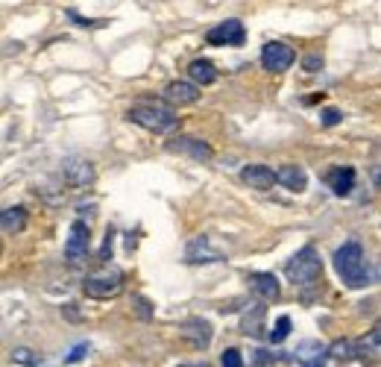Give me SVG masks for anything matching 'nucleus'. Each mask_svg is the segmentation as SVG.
<instances>
[{
    "mask_svg": "<svg viewBox=\"0 0 381 367\" xmlns=\"http://www.w3.org/2000/svg\"><path fill=\"white\" fill-rule=\"evenodd\" d=\"M220 250L211 247L208 241V235H200V238H194V241L188 244V262L191 264H208V262H220Z\"/></svg>",
    "mask_w": 381,
    "mask_h": 367,
    "instance_id": "14",
    "label": "nucleus"
},
{
    "mask_svg": "<svg viewBox=\"0 0 381 367\" xmlns=\"http://www.w3.org/2000/svg\"><path fill=\"white\" fill-rule=\"evenodd\" d=\"M288 279L293 285H308V282H314L320 274H322V259L314 247H302L296 256H290L288 267H285Z\"/></svg>",
    "mask_w": 381,
    "mask_h": 367,
    "instance_id": "3",
    "label": "nucleus"
},
{
    "mask_svg": "<svg viewBox=\"0 0 381 367\" xmlns=\"http://www.w3.org/2000/svg\"><path fill=\"white\" fill-rule=\"evenodd\" d=\"M293 359L300 361L302 367H322L329 361V350H326V344L322 341H300L296 344V350H293Z\"/></svg>",
    "mask_w": 381,
    "mask_h": 367,
    "instance_id": "10",
    "label": "nucleus"
},
{
    "mask_svg": "<svg viewBox=\"0 0 381 367\" xmlns=\"http://www.w3.org/2000/svg\"><path fill=\"white\" fill-rule=\"evenodd\" d=\"M293 62H296V53H293V47L285 45V41H267L261 47V65L267 70H273V74L288 70Z\"/></svg>",
    "mask_w": 381,
    "mask_h": 367,
    "instance_id": "6",
    "label": "nucleus"
},
{
    "mask_svg": "<svg viewBox=\"0 0 381 367\" xmlns=\"http://www.w3.org/2000/svg\"><path fill=\"white\" fill-rule=\"evenodd\" d=\"M241 329L247 335H261V329H264V306H256V308H252V315L249 312L244 315Z\"/></svg>",
    "mask_w": 381,
    "mask_h": 367,
    "instance_id": "21",
    "label": "nucleus"
},
{
    "mask_svg": "<svg viewBox=\"0 0 381 367\" xmlns=\"http://www.w3.org/2000/svg\"><path fill=\"white\" fill-rule=\"evenodd\" d=\"M378 329H373L370 332V338H361L358 344H352V356L355 359H361L364 364H373L375 367V361H378V352H381V347H378Z\"/></svg>",
    "mask_w": 381,
    "mask_h": 367,
    "instance_id": "16",
    "label": "nucleus"
},
{
    "mask_svg": "<svg viewBox=\"0 0 381 367\" xmlns=\"http://www.w3.org/2000/svg\"><path fill=\"white\" fill-rule=\"evenodd\" d=\"M326 350H329V359H337V361H349L352 359V341H349V338H337V341L332 347H326Z\"/></svg>",
    "mask_w": 381,
    "mask_h": 367,
    "instance_id": "22",
    "label": "nucleus"
},
{
    "mask_svg": "<svg viewBox=\"0 0 381 367\" xmlns=\"http://www.w3.org/2000/svg\"><path fill=\"white\" fill-rule=\"evenodd\" d=\"M334 271L349 288H364L370 285V267H366L364 247L358 241H346L334 253Z\"/></svg>",
    "mask_w": 381,
    "mask_h": 367,
    "instance_id": "1",
    "label": "nucleus"
},
{
    "mask_svg": "<svg viewBox=\"0 0 381 367\" xmlns=\"http://www.w3.org/2000/svg\"><path fill=\"white\" fill-rule=\"evenodd\" d=\"M135 303H138V312H141V317H150V303H147L144 297H135Z\"/></svg>",
    "mask_w": 381,
    "mask_h": 367,
    "instance_id": "30",
    "label": "nucleus"
},
{
    "mask_svg": "<svg viewBox=\"0 0 381 367\" xmlns=\"http://www.w3.org/2000/svg\"><path fill=\"white\" fill-rule=\"evenodd\" d=\"M12 361H18V364L33 367V364H38V352L26 350V347H18V350H12Z\"/></svg>",
    "mask_w": 381,
    "mask_h": 367,
    "instance_id": "24",
    "label": "nucleus"
},
{
    "mask_svg": "<svg viewBox=\"0 0 381 367\" xmlns=\"http://www.w3.org/2000/svg\"><path fill=\"white\" fill-rule=\"evenodd\" d=\"M223 367H244L241 350H226V352H223Z\"/></svg>",
    "mask_w": 381,
    "mask_h": 367,
    "instance_id": "25",
    "label": "nucleus"
},
{
    "mask_svg": "<svg viewBox=\"0 0 381 367\" xmlns=\"http://www.w3.org/2000/svg\"><path fill=\"white\" fill-rule=\"evenodd\" d=\"M329 186L337 197L352 194V188H355V171H352V167H334L329 174Z\"/></svg>",
    "mask_w": 381,
    "mask_h": 367,
    "instance_id": "19",
    "label": "nucleus"
},
{
    "mask_svg": "<svg viewBox=\"0 0 381 367\" xmlns=\"http://www.w3.org/2000/svg\"><path fill=\"white\" fill-rule=\"evenodd\" d=\"M241 179L256 191H270L276 182V174H273V167H267V165H247L241 171Z\"/></svg>",
    "mask_w": 381,
    "mask_h": 367,
    "instance_id": "13",
    "label": "nucleus"
},
{
    "mask_svg": "<svg viewBox=\"0 0 381 367\" xmlns=\"http://www.w3.org/2000/svg\"><path fill=\"white\" fill-rule=\"evenodd\" d=\"M302 68L308 70V74H317V70L322 68V56H320V53H311V56H305V59H302Z\"/></svg>",
    "mask_w": 381,
    "mask_h": 367,
    "instance_id": "26",
    "label": "nucleus"
},
{
    "mask_svg": "<svg viewBox=\"0 0 381 367\" xmlns=\"http://www.w3.org/2000/svg\"><path fill=\"white\" fill-rule=\"evenodd\" d=\"M68 18H70V21H77V27H106V24H109V21H94V18H82V15H77L74 9L68 12Z\"/></svg>",
    "mask_w": 381,
    "mask_h": 367,
    "instance_id": "27",
    "label": "nucleus"
},
{
    "mask_svg": "<svg viewBox=\"0 0 381 367\" xmlns=\"http://www.w3.org/2000/svg\"><path fill=\"white\" fill-rule=\"evenodd\" d=\"M82 288L91 300H109V297H118L120 288H123V274L118 267H103L100 274H91L86 282H82Z\"/></svg>",
    "mask_w": 381,
    "mask_h": 367,
    "instance_id": "4",
    "label": "nucleus"
},
{
    "mask_svg": "<svg viewBox=\"0 0 381 367\" xmlns=\"http://www.w3.org/2000/svg\"><path fill=\"white\" fill-rule=\"evenodd\" d=\"M62 171H65V179L70 182V186H77V188H88L91 182H94V167H91V162L68 159V162L62 165Z\"/></svg>",
    "mask_w": 381,
    "mask_h": 367,
    "instance_id": "12",
    "label": "nucleus"
},
{
    "mask_svg": "<svg viewBox=\"0 0 381 367\" xmlns=\"http://www.w3.org/2000/svg\"><path fill=\"white\" fill-rule=\"evenodd\" d=\"M179 335L185 338V341L196 350H205L211 344V338H215V329H211V323L203 320V317H194V320H185L179 327Z\"/></svg>",
    "mask_w": 381,
    "mask_h": 367,
    "instance_id": "9",
    "label": "nucleus"
},
{
    "mask_svg": "<svg viewBox=\"0 0 381 367\" xmlns=\"http://www.w3.org/2000/svg\"><path fill=\"white\" fill-rule=\"evenodd\" d=\"M86 356H88V344H79V347H74V350H70L68 361L74 364V361H79V359H86Z\"/></svg>",
    "mask_w": 381,
    "mask_h": 367,
    "instance_id": "29",
    "label": "nucleus"
},
{
    "mask_svg": "<svg viewBox=\"0 0 381 367\" xmlns=\"http://www.w3.org/2000/svg\"><path fill=\"white\" fill-rule=\"evenodd\" d=\"M322 126H334V123H341V109H322Z\"/></svg>",
    "mask_w": 381,
    "mask_h": 367,
    "instance_id": "28",
    "label": "nucleus"
},
{
    "mask_svg": "<svg viewBox=\"0 0 381 367\" xmlns=\"http://www.w3.org/2000/svg\"><path fill=\"white\" fill-rule=\"evenodd\" d=\"M288 335H290V317H288V315H281V317L276 320L273 332H270V344H281Z\"/></svg>",
    "mask_w": 381,
    "mask_h": 367,
    "instance_id": "23",
    "label": "nucleus"
},
{
    "mask_svg": "<svg viewBox=\"0 0 381 367\" xmlns=\"http://www.w3.org/2000/svg\"><path fill=\"white\" fill-rule=\"evenodd\" d=\"M244 38H247L244 24L235 21V18L223 21V24H217V27H211V30L205 33V41H208V45H217V47H241Z\"/></svg>",
    "mask_w": 381,
    "mask_h": 367,
    "instance_id": "5",
    "label": "nucleus"
},
{
    "mask_svg": "<svg viewBox=\"0 0 381 367\" xmlns=\"http://www.w3.org/2000/svg\"><path fill=\"white\" fill-rule=\"evenodd\" d=\"M249 282H252V291H256L261 300H279L281 285H279L276 274H252Z\"/></svg>",
    "mask_w": 381,
    "mask_h": 367,
    "instance_id": "17",
    "label": "nucleus"
},
{
    "mask_svg": "<svg viewBox=\"0 0 381 367\" xmlns=\"http://www.w3.org/2000/svg\"><path fill=\"white\" fill-rule=\"evenodd\" d=\"M130 121L144 126L150 133H171L179 126V118L171 106L156 103V100H147V103H138L130 109Z\"/></svg>",
    "mask_w": 381,
    "mask_h": 367,
    "instance_id": "2",
    "label": "nucleus"
},
{
    "mask_svg": "<svg viewBox=\"0 0 381 367\" xmlns=\"http://www.w3.org/2000/svg\"><path fill=\"white\" fill-rule=\"evenodd\" d=\"M188 77H191L194 86H211V82L217 80V68L208 59H194L188 65Z\"/></svg>",
    "mask_w": 381,
    "mask_h": 367,
    "instance_id": "18",
    "label": "nucleus"
},
{
    "mask_svg": "<svg viewBox=\"0 0 381 367\" xmlns=\"http://www.w3.org/2000/svg\"><path fill=\"white\" fill-rule=\"evenodd\" d=\"M0 227H3L6 232H21L26 227V211L21 206L3 209V211H0Z\"/></svg>",
    "mask_w": 381,
    "mask_h": 367,
    "instance_id": "20",
    "label": "nucleus"
},
{
    "mask_svg": "<svg viewBox=\"0 0 381 367\" xmlns=\"http://www.w3.org/2000/svg\"><path fill=\"white\" fill-rule=\"evenodd\" d=\"M164 100L173 103V106H191V103L200 100V86L185 82V80H173L171 86L164 89Z\"/></svg>",
    "mask_w": 381,
    "mask_h": 367,
    "instance_id": "11",
    "label": "nucleus"
},
{
    "mask_svg": "<svg viewBox=\"0 0 381 367\" xmlns=\"http://www.w3.org/2000/svg\"><path fill=\"white\" fill-rule=\"evenodd\" d=\"M276 182H281L288 191H305V186H308V177H305V171L300 165H281L279 171H276Z\"/></svg>",
    "mask_w": 381,
    "mask_h": 367,
    "instance_id": "15",
    "label": "nucleus"
},
{
    "mask_svg": "<svg viewBox=\"0 0 381 367\" xmlns=\"http://www.w3.org/2000/svg\"><path fill=\"white\" fill-rule=\"evenodd\" d=\"M0 253H3V241H0Z\"/></svg>",
    "mask_w": 381,
    "mask_h": 367,
    "instance_id": "32",
    "label": "nucleus"
},
{
    "mask_svg": "<svg viewBox=\"0 0 381 367\" xmlns=\"http://www.w3.org/2000/svg\"><path fill=\"white\" fill-rule=\"evenodd\" d=\"M179 367H211V364H179Z\"/></svg>",
    "mask_w": 381,
    "mask_h": 367,
    "instance_id": "31",
    "label": "nucleus"
},
{
    "mask_svg": "<svg viewBox=\"0 0 381 367\" xmlns=\"http://www.w3.org/2000/svg\"><path fill=\"white\" fill-rule=\"evenodd\" d=\"M167 153H179V156H191L194 162H208L215 156L211 144H205L203 138H191V135H179L173 141H167Z\"/></svg>",
    "mask_w": 381,
    "mask_h": 367,
    "instance_id": "8",
    "label": "nucleus"
},
{
    "mask_svg": "<svg viewBox=\"0 0 381 367\" xmlns=\"http://www.w3.org/2000/svg\"><path fill=\"white\" fill-rule=\"evenodd\" d=\"M91 247V232L88 227L82 220H74L70 223V235H68V241H65V259L70 264H79L82 259H86V253Z\"/></svg>",
    "mask_w": 381,
    "mask_h": 367,
    "instance_id": "7",
    "label": "nucleus"
}]
</instances>
